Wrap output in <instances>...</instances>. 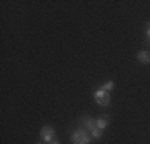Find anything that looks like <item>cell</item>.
Masks as SVG:
<instances>
[{
  "mask_svg": "<svg viewBox=\"0 0 150 144\" xmlns=\"http://www.w3.org/2000/svg\"><path fill=\"white\" fill-rule=\"evenodd\" d=\"M70 141L74 144H80V143H90L91 141V135L90 131H86L85 128H78L75 130L72 133V136H70Z\"/></svg>",
  "mask_w": 150,
  "mask_h": 144,
  "instance_id": "6da1fadb",
  "label": "cell"
},
{
  "mask_svg": "<svg viewBox=\"0 0 150 144\" xmlns=\"http://www.w3.org/2000/svg\"><path fill=\"white\" fill-rule=\"evenodd\" d=\"M94 99L99 106H107V104L110 103V93L105 91V90H102V88H98L94 91Z\"/></svg>",
  "mask_w": 150,
  "mask_h": 144,
  "instance_id": "7a4b0ae2",
  "label": "cell"
},
{
  "mask_svg": "<svg viewBox=\"0 0 150 144\" xmlns=\"http://www.w3.org/2000/svg\"><path fill=\"white\" fill-rule=\"evenodd\" d=\"M54 136H56V131H54V128L53 127H50V125H45L43 128H42V131H40V138L43 139V143L46 144H50L54 139Z\"/></svg>",
  "mask_w": 150,
  "mask_h": 144,
  "instance_id": "3957f363",
  "label": "cell"
},
{
  "mask_svg": "<svg viewBox=\"0 0 150 144\" xmlns=\"http://www.w3.org/2000/svg\"><path fill=\"white\" fill-rule=\"evenodd\" d=\"M80 123H81V128H85L86 131H93L96 128V120L93 117H90V115H83Z\"/></svg>",
  "mask_w": 150,
  "mask_h": 144,
  "instance_id": "277c9868",
  "label": "cell"
},
{
  "mask_svg": "<svg viewBox=\"0 0 150 144\" xmlns=\"http://www.w3.org/2000/svg\"><path fill=\"white\" fill-rule=\"evenodd\" d=\"M137 59L141 61L142 64H150V53L147 50H142V51L137 53Z\"/></svg>",
  "mask_w": 150,
  "mask_h": 144,
  "instance_id": "5b68a950",
  "label": "cell"
},
{
  "mask_svg": "<svg viewBox=\"0 0 150 144\" xmlns=\"http://www.w3.org/2000/svg\"><path fill=\"white\" fill-rule=\"evenodd\" d=\"M107 125H109V115L104 114L102 117H99L98 120H96V127H98L99 130H104Z\"/></svg>",
  "mask_w": 150,
  "mask_h": 144,
  "instance_id": "8992f818",
  "label": "cell"
},
{
  "mask_svg": "<svg viewBox=\"0 0 150 144\" xmlns=\"http://www.w3.org/2000/svg\"><path fill=\"white\" fill-rule=\"evenodd\" d=\"M90 135H91V138H96V139H99L102 136V130H99L98 127H96L93 131H90Z\"/></svg>",
  "mask_w": 150,
  "mask_h": 144,
  "instance_id": "52a82bcc",
  "label": "cell"
},
{
  "mask_svg": "<svg viewBox=\"0 0 150 144\" xmlns=\"http://www.w3.org/2000/svg\"><path fill=\"white\" fill-rule=\"evenodd\" d=\"M113 86H115V85H113V82H107V83H104V85L101 86V88H102V90H105V91H112Z\"/></svg>",
  "mask_w": 150,
  "mask_h": 144,
  "instance_id": "ba28073f",
  "label": "cell"
},
{
  "mask_svg": "<svg viewBox=\"0 0 150 144\" xmlns=\"http://www.w3.org/2000/svg\"><path fill=\"white\" fill-rule=\"evenodd\" d=\"M145 27H147V31H145V32H147V37H149V40H150V23L145 24Z\"/></svg>",
  "mask_w": 150,
  "mask_h": 144,
  "instance_id": "9c48e42d",
  "label": "cell"
},
{
  "mask_svg": "<svg viewBox=\"0 0 150 144\" xmlns=\"http://www.w3.org/2000/svg\"><path fill=\"white\" fill-rule=\"evenodd\" d=\"M50 144H59V141H56V139H53V141L50 143Z\"/></svg>",
  "mask_w": 150,
  "mask_h": 144,
  "instance_id": "30bf717a",
  "label": "cell"
},
{
  "mask_svg": "<svg viewBox=\"0 0 150 144\" xmlns=\"http://www.w3.org/2000/svg\"><path fill=\"white\" fill-rule=\"evenodd\" d=\"M80 144H90V143H80Z\"/></svg>",
  "mask_w": 150,
  "mask_h": 144,
  "instance_id": "8fae6325",
  "label": "cell"
},
{
  "mask_svg": "<svg viewBox=\"0 0 150 144\" xmlns=\"http://www.w3.org/2000/svg\"><path fill=\"white\" fill-rule=\"evenodd\" d=\"M35 144H42V143H35Z\"/></svg>",
  "mask_w": 150,
  "mask_h": 144,
  "instance_id": "7c38bea8",
  "label": "cell"
}]
</instances>
